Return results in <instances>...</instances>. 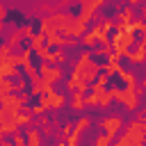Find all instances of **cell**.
<instances>
[{
	"label": "cell",
	"instance_id": "6da1fadb",
	"mask_svg": "<svg viewBox=\"0 0 146 146\" xmlns=\"http://www.w3.org/2000/svg\"><path fill=\"white\" fill-rule=\"evenodd\" d=\"M96 73H98V66L91 62L89 52H82V57H80V59H78V64H75L73 75H75V78H80L82 82H94Z\"/></svg>",
	"mask_w": 146,
	"mask_h": 146
},
{
	"label": "cell",
	"instance_id": "7a4b0ae2",
	"mask_svg": "<svg viewBox=\"0 0 146 146\" xmlns=\"http://www.w3.org/2000/svg\"><path fill=\"white\" fill-rule=\"evenodd\" d=\"M18 128V110L11 107H0V130L2 132H14Z\"/></svg>",
	"mask_w": 146,
	"mask_h": 146
},
{
	"label": "cell",
	"instance_id": "3957f363",
	"mask_svg": "<svg viewBox=\"0 0 146 146\" xmlns=\"http://www.w3.org/2000/svg\"><path fill=\"white\" fill-rule=\"evenodd\" d=\"M135 43V36H132V27L128 30V32H119L116 36H114V55L119 57V55H123V52H128V48Z\"/></svg>",
	"mask_w": 146,
	"mask_h": 146
},
{
	"label": "cell",
	"instance_id": "277c9868",
	"mask_svg": "<svg viewBox=\"0 0 146 146\" xmlns=\"http://www.w3.org/2000/svg\"><path fill=\"white\" fill-rule=\"evenodd\" d=\"M137 94H139V91H137V89H130V87H128V89H112V96L121 98L130 110L137 107Z\"/></svg>",
	"mask_w": 146,
	"mask_h": 146
},
{
	"label": "cell",
	"instance_id": "5b68a950",
	"mask_svg": "<svg viewBox=\"0 0 146 146\" xmlns=\"http://www.w3.org/2000/svg\"><path fill=\"white\" fill-rule=\"evenodd\" d=\"M41 78H43L46 82H57V80L62 78V68H59V66H48V64H43V66H41Z\"/></svg>",
	"mask_w": 146,
	"mask_h": 146
},
{
	"label": "cell",
	"instance_id": "8992f818",
	"mask_svg": "<svg viewBox=\"0 0 146 146\" xmlns=\"http://www.w3.org/2000/svg\"><path fill=\"white\" fill-rule=\"evenodd\" d=\"M103 128H105V135L112 139V137H116V132H119V128H121V119H119V116H110V119L103 121Z\"/></svg>",
	"mask_w": 146,
	"mask_h": 146
},
{
	"label": "cell",
	"instance_id": "52a82bcc",
	"mask_svg": "<svg viewBox=\"0 0 146 146\" xmlns=\"http://www.w3.org/2000/svg\"><path fill=\"white\" fill-rule=\"evenodd\" d=\"M128 59H130V62H144V59H146V39H141L139 48H137L135 52H130Z\"/></svg>",
	"mask_w": 146,
	"mask_h": 146
},
{
	"label": "cell",
	"instance_id": "ba28073f",
	"mask_svg": "<svg viewBox=\"0 0 146 146\" xmlns=\"http://www.w3.org/2000/svg\"><path fill=\"white\" fill-rule=\"evenodd\" d=\"M91 34L96 36V41H103V43H107V30H105L103 25L94 27V30H91Z\"/></svg>",
	"mask_w": 146,
	"mask_h": 146
},
{
	"label": "cell",
	"instance_id": "9c48e42d",
	"mask_svg": "<svg viewBox=\"0 0 146 146\" xmlns=\"http://www.w3.org/2000/svg\"><path fill=\"white\" fill-rule=\"evenodd\" d=\"M43 36H46L43 32L34 34V36H32V48H41V43H43Z\"/></svg>",
	"mask_w": 146,
	"mask_h": 146
},
{
	"label": "cell",
	"instance_id": "30bf717a",
	"mask_svg": "<svg viewBox=\"0 0 146 146\" xmlns=\"http://www.w3.org/2000/svg\"><path fill=\"white\" fill-rule=\"evenodd\" d=\"M82 41H84V43H87V46H94V43H96V36H94V34H91V32H87V34H84V39H82Z\"/></svg>",
	"mask_w": 146,
	"mask_h": 146
},
{
	"label": "cell",
	"instance_id": "8fae6325",
	"mask_svg": "<svg viewBox=\"0 0 146 146\" xmlns=\"http://www.w3.org/2000/svg\"><path fill=\"white\" fill-rule=\"evenodd\" d=\"M71 103H73L75 107H82V105H84V100H82V94H75V98H73Z\"/></svg>",
	"mask_w": 146,
	"mask_h": 146
},
{
	"label": "cell",
	"instance_id": "7c38bea8",
	"mask_svg": "<svg viewBox=\"0 0 146 146\" xmlns=\"http://www.w3.org/2000/svg\"><path fill=\"white\" fill-rule=\"evenodd\" d=\"M107 141H110V137H107V135H100V137L96 139V146H107Z\"/></svg>",
	"mask_w": 146,
	"mask_h": 146
},
{
	"label": "cell",
	"instance_id": "4fadbf2b",
	"mask_svg": "<svg viewBox=\"0 0 146 146\" xmlns=\"http://www.w3.org/2000/svg\"><path fill=\"white\" fill-rule=\"evenodd\" d=\"M5 18V7H2V2H0V21Z\"/></svg>",
	"mask_w": 146,
	"mask_h": 146
},
{
	"label": "cell",
	"instance_id": "5bb4252c",
	"mask_svg": "<svg viewBox=\"0 0 146 146\" xmlns=\"http://www.w3.org/2000/svg\"><path fill=\"white\" fill-rule=\"evenodd\" d=\"M59 146H68V144H59Z\"/></svg>",
	"mask_w": 146,
	"mask_h": 146
}]
</instances>
